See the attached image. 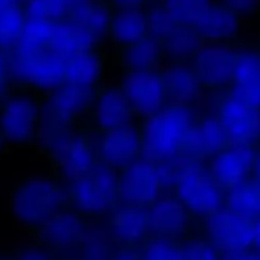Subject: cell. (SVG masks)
<instances>
[{
	"instance_id": "obj_34",
	"label": "cell",
	"mask_w": 260,
	"mask_h": 260,
	"mask_svg": "<svg viewBox=\"0 0 260 260\" xmlns=\"http://www.w3.org/2000/svg\"><path fill=\"white\" fill-rule=\"evenodd\" d=\"M161 3L180 23L191 27L209 8L213 0H162Z\"/></svg>"
},
{
	"instance_id": "obj_17",
	"label": "cell",
	"mask_w": 260,
	"mask_h": 260,
	"mask_svg": "<svg viewBox=\"0 0 260 260\" xmlns=\"http://www.w3.org/2000/svg\"><path fill=\"white\" fill-rule=\"evenodd\" d=\"M251 165L247 144L230 143L209 161V171L224 192L244 182Z\"/></svg>"
},
{
	"instance_id": "obj_39",
	"label": "cell",
	"mask_w": 260,
	"mask_h": 260,
	"mask_svg": "<svg viewBox=\"0 0 260 260\" xmlns=\"http://www.w3.org/2000/svg\"><path fill=\"white\" fill-rule=\"evenodd\" d=\"M27 260H47V257L42 254H37V252H35V254L29 255V256L27 257Z\"/></svg>"
},
{
	"instance_id": "obj_27",
	"label": "cell",
	"mask_w": 260,
	"mask_h": 260,
	"mask_svg": "<svg viewBox=\"0 0 260 260\" xmlns=\"http://www.w3.org/2000/svg\"><path fill=\"white\" fill-rule=\"evenodd\" d=\"M112 12L114 8L110 4L92 0L89 3L74 8L68 19L86 29L100 44L102 39L107 37Z\"/></svg>"
},
{
	"instance_id": "obj_3",
	"label": "cell",
	"mask_w": 260,
	"mask_h": 260,
	"mask_svg": "<svg viewBox=\"0 0 260 260\" xmlns=\"http://www.w3.org/2000/svg\"><path fill=\"white\" fill-rule=\"evenodd\" d=\"M172 194L198 221L224 208L226 192L217 184L203 161L177 159Z\"/></svg>"
},
{
	"instance_id": "obj_21",
	"label": "cell",
	"mask_w": 260,
	"mask_h": 260,
	"mask_svg": "<svg viewBox=\"0 0 260 260\" xmlns=\"http://www.w3.org/2000/svg\"><path fill=\"white\" fill-rule=\"evenodd\" d=\"M191 27L204 42L227 44L239 32L240 17L221 2H213Z\"/></svg>"
},
{
	"instance_id": "obj_28",
	"label": "cell",
	"mask_w": 260,
	"mask_h": 260,
	"mask_svg": "<svg viewBox=\"0 0 260 260\" xmlns=\"http://www.w3.org/2000/svg\"><path fill=\"white\" fill-rule=\"evenodd\" d=\"M161 44L165 59L170 60V62H191L204 41L192 27L181 26Z\"/></svg>"
},
{
	"instance_id": "obj_12",
	"label": "cell",
	"mask_w": 260,
	"mask_h": 260,
	"mask_svg": "<svg viewBox=\"0 0 260 260\" xmlns=\"http://www.w3.org/2000/svg\"><path fill=\"white\" fill-rule=\"evenodd\" d=\"M236 52L227 44L204 42L192 57L191 65L203 88L221 91L231 86Z\"/></svg>"
},
{
	"instance_id": "obj_2",
	"label": "cell",
	"mask_w": 260,
	"mask_h": 260,
	"mask_svg": "<svg viewBox=\"0 0 260 260\" xmlns=\"http://www.w3.org/2000/svg\"><path fill=\"white\" fill-rule=\"evenodd\" d=\"M67 208H69L68 190L57 180L49 177L24 180L12 197V211L16 219L35 232Z\"/></svg>"
},
{
	"instance_id": "obj_16",
	"label": "cell",
	"mask_w": 260,
	"mask_h": 260,
	"mask_svg": "<svg viewBox=\"0 0 260 260\" xmlns=\"http://www.w3.org/2000/svg\"><path fill=\"white\" fill-rule=\"evenodd\" d=\"M230 144L229 137L217 116H202L192 125L185 143L182 158L206 161Z\"/></svg>"
},
{
	"instance_id": "obj_9",
	"label": "cell",
	"mask_w": 260,
	"mask_h": 260,
	"mask_svg": "<svg viewBox=\"0 0 260 260\" xmlns=\"http://www.w3.org/2000/svg\"><path fill=\"white\" fill-rule=\"evenodd\" d=\"M65 64L50 51L32 54L17 51L12 69L26 87L49 93L65 82Z\"/></svg>"
},
{
	"instance_id": "obj_1",
	"label": "cell",
	"mask_w": 260,
	"mask_h": 260,
	"mask_svg": "<svg viewBox=\"0 0 260 260\" xmlns=\"http://www.w3.org/2000/svg\"><path fill=\"white\" fill-rule=\"evenodd\" d=\"M198 119L191 105L167 104L157 114L141 121L142 157L153 162L182 158L185 143Z\"/></svg>"
},
{
	"instance_id": "obj_13",
	"label": "cell",
	"mask_w": 260,
	"mask_h": 260,
	"mask_svg": "<svg viewBox=\"0 0 260 260\" xmlns=\"http://www.w3.org/2000/svg\"><path fill=\"white\" fill-rule=\"evenodd\" d=\"M99 161L120 171L143 153L141 121L101 134L96 142Z\"/></svg>"
},
{
	"instance_id": "obj_25",
	"label": "cell",
	"mask_w": 260,
	"mask_h": 260,
	"mask_svg": "<svg viewBox=\"0 0 260 260\" xmlns=\"http://www.w3.org/2000/svg\"><path fill=\"white\" fill-rule=\"evenodd\" d=\"M93 47H99V42L81 26L71 19L55 22L50 42V52L65 62L79 52Z\"/></svg>"
},
{
	"instance_id": "obj_8",
	"label": "cell",
	"mask_w": 260,
	"mask_h": 260,
	"mask_svg": "<svg viewBox=\"0 0 260 260\" xmlns=\"http://www.w3.org/2000/svg\"><path fill=\"white\" fill-rule=\"evenodd\" d=\"M40 93L24 86V89L6 100L0 115V132L7 142L26 144L39 137L44 105Z\"/></svg>"
},
{
	"instance_id": "obj_38",
	"label": "cell",
	"mask_w": 260,
	"mask_h": 260,
	"mask_svg": "<svg viewBox=\"0 0 260 260\" xmlns=\"http://www.w3.org/2000/svg\"><path fill=\"white\" fill-rule=\"evenodd\" d=\"M114 9H142L147 0H109Z\"/></svg>"
},
{
	"instance_id": "obj_20",
	"label": "cell",
	"mask_w": 260,
	"mask_h": 260,
	"mask_svg": "<svg viewBox=\"0 0 260 260\" xmlns=\"http://www.w3.org/2000/svg\"><path fill=\"white\" fill-rule=\"evenodd\" d=\"M254 106L227 93L221 97L216 116L223 126L230 143L247 144L255 130Z\"/></svg>"
},
{
	"instance_id": "obj_32",
	"label": "cell",
	"mask_w": 260,
	"mask_h": 260,
	"mask_svg": "<svg viewBox=\"0 0 260 260\" xmlns=\"http://www.w3.org/2000/svg\"><path fill=\"white\" fill-rule=\"evenodd\" d=\"M139 251L142 260H186L181 240L149 236Z\"/></svg>"
},
{
	"instance_id": "obj_36",
	"label": "cell",
	"mask_w": 260,
	"mask_h": 260,
	"mask_svg": "<svg viewBox=\"0 0 260 260\" xmlns=\"http://www.w3.org/2000/svg\"><path fill=\"white\" fill-rule=\"evenodd\" d=\"M224 7L231 9L235 14L241 18L255 13L260 7V0H219Z\"/></svg>"
},
{
	"instance_id": "obj_18",
	"label": "cell",
	"mask_w": 260,
	"mask_h": 260,
	"mask_svg": "<svg viewBox=\"0 0 260 260\" xmlns=\"http://www.w3.org/2000/svg\"><path fill=\"white\" fill-rule=\"evenodd\" d=\"M88 232L86 218L71 208L62 209L37 231L46 246L52 249H72L81 245Z\"/></svg>"
},
{
	"instance_id": "obj_4",
	"label": "cell",
	"mask_w": 260,
	"mask_h": 260,
	"mask_svg": "<svg viewBox=\"0 0 260 260\" xmlns=\"http://www.w3.org/2000/svg\"><path fill=\"white\" fill-rule=\"evenodd\" d=\"M177 161L153 162L141 157L119 171V204L149 208L172 189Z\"/></svg>"
},
{
	"instance_id": "obj_37",
	"label": "cell",
	"mask_w": 260,
	"mask_h": 260,
	"mask_svg": "<svg viewBox=\"0 0 260 260\" xmlns=\"http://www.w3.org/2000/svg\"><path fill=\"white\" fill-rule=\"evenodd\" d=\"M109 260H142L139 247L121 246L117 251L110 255Z\"/></svg>"
},
{
	"instance_id": "obj_31",
	"label": "cell",
	"mask_w": 260,
	"mask_h": 260,
	"mask_svg": "<svg viewBox=\"0 0 260 260\" xmlns=\"http://www.w3.org/2000/svg\"><path fill=\"white\" fill-rule=\"evenodd\" d=\"M27 16L24 9L11 4L0 11V42L7 47H17L21 41Z\"/></svg>"
},
{
	"instance_id": "obj_7",
	"label": "cell",
	"mask_w": 260,
	"mask_h": 260,
	"mask_svg": "<svg viewBox=\"0 0 260 260\" xmlns=\"http://www.w3.org/2000/svg\"><path fill=\"white\" fill-rule=\"evenodd\" d=\"M96 89L83 88L64 82L46 94L42 105L41 127L45 138L61 130L73 129L88 116Z\"/></svg>"
},
{
	"instance_id": "obj_30",
	"label": "cell",
	"mask_w": 260,
	"mask_h": 260,
	"mask_svg": "<svg viewBox=\"0 0 260 260\" xmlns=\"http://www.w3.org/2000/svg\"><path fill=\"white\" fill-rule=\"evenodd\" d=\"M55 22L36 21L27 18L21 41L16 47L18 52L32 54V52L50 51L52 32Z\"/></svg>"
},
{
	"instance_id": "obj_14",
	"label": "cell",
	"mask_w": 260,
	"mask_h": 260,
	"mask_svg": "<svg viewBox=\"0 0 260 260\" xmlns=\"http://www.w3.org/2000/svg\"><path fill=\"white\" fill-rule=\"evenodd\" d=\"M202 222L204 236L219 252L232 254L242 249L254 235L249 219L226 208H222Z\"/></svg>"
},
{
	"instance_id": "obj_24",
	"label": "cell",
	"mask_w": 260,
	"mask_h": 260,
	"mask_svg": "<svg viewBox=\"0 0 260 260\" xmlns=\"http://www.w3.org/2000/svg\"><path fill=\"white\" fill-rule=\"evenodd\" d=\"M104 52L99 47L84 50L65 64V82L88 89L101 86L105 74Z\"/></svg>"
},
{
	"instance_id": "obj_5",
	"label": "cell",
	"mask_w": 260,
	"mask_h": 260,
	"mask_svg": "<svg viewBox=\"0 0 260 260\" xmlns=\"http://www.w3.org/2000/svg\"><path fill=\"white\" fill-rule=\"evenodd\" d=\"M69 208L84 218L109 214L119 206V171L97 161L93 169L67 186Z\"/></svg>"
},
{
	"instance_id": "obj_15",
	"label": "cell",
	"mask_w": 260,
	"mask_h": 260,
	"mask_svg": "<svg viewBox=\"0 0 260 260\" xmlns=\"http://www.w3.org/2000/svg\"><path fill=\"white\" fill-rule=\"evenodd\" d=\"M151 236L182 240L191 230L194 217L174 194H162L148 208Z\"/></svg>"
},
{
	"instance_id": "obj_33",
	"label": "cell",
	"mask_w": 260,
	"mask_h": 260,
	"mask_svg": "<svg viewBox=\"0 0 260 260\" xmlns=\"http://www.w3.org/2000/svg\"><path fill=\"white\" fill-rule=\"evenodd\" d=\"M148 34L153 39L162 42L171 34H174L179 27L184 26L176 19V17L166 8L162 3L151 7L146 12Z\"/></svg>"
},
{
	"instance_id": "obj_11",
	"label": "cell",
	"mask_w": 260,
	"mask_h": 260,
	"mask_svg": "<svg viewBox=\"0 0 260 260\" xmlns=\"http://www.w3.org/2000/svg\"><path fill=\"white\" fill-rule=\"evenodd\" d=\"M88 116L99 134L139 121L120 84L97 87Z\"/></svg>"
},
{
	"instance_id": "obj_26",
	"label": "cell",
	"mask_w": 260,
	"mask_h": 260,
	"mask_svg": "<svg viewBox=\"0 0 260 260\" xmlns=\"http://www.w3.org/2000/svg\"><path fill=\"white\" fill-rule=\"evenodd\" d=\"M116 60L125 73L158 71L165 60V54L161 42L148 36L133 46L117 50Z\"/></svg>"
},
{
	"instance_id": "obj_22",
	"label": "cell",
	"mask_w": 260,
	"mask_h": 260,
	"mask_svg": "<svg viewBox=\"0 0 260 260\" xmlns=\"http://www.w3.org/2000/svg\"><path fill=\"white\" fill-rule=\"evenodd\" d=\"M169 104L191 105L203 89L191 62H170L161 67Z\"/></svg>"
},
{
	"instance_id": "obj_6",
	"label": "cell",
	"mask_w": 260,
	"mask_h": 260,
	"mask_svg": "<svg viewBox=\"0 0 260 260\" xmlns=\"http://www.w3.org/2000/svg\"><path fill=\"white\" fill-rule=\"evenodd\" d=\"M45 144L56 177L67 185L88 174L99 161L96 142L84 130H61L45 138Z\"/></svg>"
},
{
	"instance_id": "obj_10",
	"label": "cell",
	"mask_w": 260,
	"mask_h": 260,
	"mask_svg": "<svg viewBox=\"0 0 260 260\" xmlns=\"http://www.w3.org/2000/svg\"><path fill=\"white\" fill-rule=\"evenodd\" d=\"M120 87L139 121L157 114L169 104L159 69L125 73Z\"/></svg>"
},
{
	"instance_id": "obj_35",
	"label": "cell",
	"mask_w": 260,
	"mask_h": 260,
	"mask_svg": "<svg viewBox=\"0 0 260 260\" xmlns=\"http://www.w3.org/2000/svg\"><path fill=\"white\" fill-rule=\"evenodd\" d=\"M186 260H222L219 251L204 237H187L181 240Z\"/></svg>"
},
{
	"instance_id": "obj_23",
	"label": "cell",
	"mask_w": 260,
	"mask_h": 260,
	"mask_svg": "<svg viewBox=\"0 0 260 260\" xmlns=\"http://www.w3.org/2000/svg\"><path fill=\"white\" fill-rule=\"evenodd\" d=\"M148 36L147 16L143 9H114L107 37L116 50L133 46Z\"/></svg>"
},
{
	"instance_id": "obj_19",
	"label": "cell",
	"mask_w": 260,
	"mask_h": 260,
	"mask_svg": "<svg viewBox=\"0 0 260 260\" xmlns=\"http://www.w3.org/2000/svg\"><path fill=\"white\" fill-rule=\"evenodd\" d=\"M109 227L117 244L141 247L151 236L148 208L119 204L111 212Z\"/></svg>"
},
{
	"instance_id": "obj_29",
	"label": "cell",
	"mask_w": 260,
	"mask_h": 260,
	"mask_svg": "<svg viewBox=\"0 0 260 260\" xmlns=\"http://www.w3.org/2000/svg\"><path fill=\"white\" fill-rule=\"evenodd\" d=\"M92 0H27L24 13L28 19L60 22L69 18L74 8Z\"/></svg>"
}]
</instances>
